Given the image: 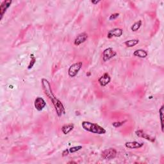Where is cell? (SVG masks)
I'll use <instances>...</instances> for the list:
<instances>
[{"mask_svg": "<svg viewBox=\"0 0 164 164\" xmlns=\"http://www.w3.org/2000/svg\"><path fill=\"white\" fill-rule=\"evenodd\" d=\"M41 83H42V87L45 95L50 99V100L52 102L53 106H54L56 115L59 117H62V116L65 112L64 106L62 102L58 98H56L55 94H53L51 84L48 80L46 78H42L41 80Z\"/></svg>", "mask_w": 164, "mask_h": 164, "instance_id": "obj_1", "label": "cell"}, {"mask_svg": "<svg viewBox=\"0 0 164 164\" xmlns=\"http://www.w3.org/2000/svg\"><path fill=\"white\" fill-rule=\"evenodd\" d=\"M81 126L85 131L94 134L103 135L106 133V130L96 123H93L89 121H83Z\"/></svg>", "mask_w": 164, "mask_h": 164, "instance_id": "obj_2", "label": "cell"}, {"mask_svg": "<svg viewBox=\"0 0 164 164\" xmlns=\"http://www.w3.org/2000/svg\"><path fill=\"white\" fill-rule=\"evenodd\" d=\"M82 65H83V64L81 62L72 64L68 69V75L71 78L75 77L80 71Z\"/></svg>", "mask_w": 164, "mask_h": 164, "instance_id": "obj_3", "label": "cell"}, {"mask_svg": "<svg viewBox=\"0 0 164 164\" xmlns=\"http://www.w3.org/2000/svg\"><path fill=\"white\" fill-rule=\"evenodd\" d=\"M117 150L114 148L106 149L102 151L101 157L105 160H112L116 157Z\"/></svg>", "mask_w": 164, "mask_h": 164, "instance_id": "obj_4", "label": "cell"}, {"mask_svg": "<svg viewBox=\"0 0 164 164\" xmlns=\"http://www.w3.org/2000/svg\"><path fill=\"white\" fill-rule=\"evenodd\" d=\"M117 55L116 51H115L112 48H108L105 49L102 53V60L105 62L113 59Z\"/></svg>", "mask_w": 164, "mask_h": 164, "instance_id": "obj_5", "label": "cell"}, {"mask_svg": "<svg viewBox=\"0 0 164 164\" xmlns=\"http://www.w3.org/2000/svg\"><path fill=\"white\" fill-rule=\"evenodd\" d=\"M34 106L35 109L37 110V111H42V110L46 107V102L44 101L42 97H37L35 100L34 101Z\"/></svg>", "mask_w": 164, "mask_h": 164, "instance_id": "obj_6", "label": "cell"}, {"mask_svg": "<svg viewBox=\"0 0 164 164\" xmlns=\"http://www.w3.org/2000/svg\"><path fill=\"white\" fill-rule=\"evenodd\" d=\"M123 34V30L121 28H113L108 32V39H112V37H120Z\"/></svg>", "mask_w": 164, "mask_h": 164, "instance_id": "obj_7", "label": "cell"}, {"mask_svg": "<svg viewBox=\"0 0 164 164\" xmlns=\"http://www.w3.org/2000/svg\"><path fill=\"white\" fill-rule=\"evenodd\" d=\"M110 81H111V77H110L108 73L105 72L98 79V83L102 87H105V86L110 83Z\"/></svg>", "mask_w": 164, "mask_h": 164, "instance_id": "obj_8", "label": "cell"}, {"mask_svg": "<svg viewBox=\"0 0 164 164\" xmlns=\"http://www.w3.org/2000/svg\"><path fill=\"white\" fill-rule=\"evenodd\" d=\"M88 37L89 36L87 34H86L85 32L81 33V34H79L76 37L75 41H74V44H75V46H80V44L84 43L87 40Z\"/></svg>", "mask_w": 164, "mask_h": 164, "instance_id": "obj_9", "label": "cell"}, {"mask_svg": "<svg viewBox=\"0 0 164 164\" xmlns=\"http://www.w3.org/2000/svg\"><path fill=\"white\" fill-rule=\"evenodd\" d=\"M135 134H136L137 136H138V137L143 138L146 139V140L149 141L151 142H155V137H151V135L146 133V132H144V131L142 130H137L136 132H135Z\"/></svg>", "mask_w": 164, "mask_h": 164, "instance_id": "obj_10", "label": "cell"}, {"mask_svg": "<svg viewBox=\"0 0 164 164\" xmlns=\"http://www.w3.org/2000/svg\"><path fill=\"white\" fill-rule=\"evenodd\" d=\"M144 146V143L137 141H131L125 143L126 147L128 149H139Z\"/></svg>", "mask_w": 164, "mask_h": 164, "instance_id": "obj_11", "label": "cell"}, {"mask_svg": "<svg viewBox=\"0 0 164 164\" xmlns=\"http://www.w3.org/2000/svg\"><path fill=\"white\" fill-rule=\"evenodd\" d=\"M11 0H7V1H3L0 6V14H1V19H2L4 14L5 13L7 10L10 7L12 4Z\"/></svg>", "mask_w": 164, "mask_h": 164, "instance_id": "obj_12", "label": "cell"}, {"mask_svg": "<svg viewBox=\"0 0 164 164\" xmlns=\"http://www.w3.org/2000/svg\"><path fill=\"white\" fill-rule=\"evenodd\" d=\"M147 55H148V53H147V52L146 51L144 50H141V49H140V50H135L133 52V55L135 56L138 57V58H141V59L146 58V57L147 56Z\"/></svg>", "mask_w": 164, "mask_h": 164, "instance_id": "obj_13", "label": "cell"}, {"mask_svg": "<svg viewBox=\"0 0 164 164\" xmlns=\"http://www.w3.org/2000/svg\"><path fill=\"white\" fill-rule=\"evenodd\" d=\"M74 127H75V126H74L73 124H65L62 127V132L64 135H67L73 130Z\"/></svg>", "mask_w": 164, "mask_h": 164, "instance_id": "obj_14", "label": "cell"}, {"mask_svg": "<svg viewBox=\"0 0 164 164\" xmlns=\"http://www.w3.org/2000/svg\"><path fill=\"white\" fill-rule=\"evenodd\" d=\"M139 43V40L138 39H132V40H129L124 42V44L128 48H132L135 46H136L137 44Z\"/></svg>", "mask_w": 164, "mask_h": 164, "instance_id": "obj_15", "label": "cell"}, {"mask_svg": "<svg viewBox=\"0 0 164 164\" xmlns=\"http://www.w3.org/2000/svg\"><path fill=\"white\" fill-rule=\"evenodd\" d=\"M142 20H138V21L135 22L133 25L131 26V30H132V31H137L138 30L140 29V28L142 26Z\"/></svg>", "mask_w": 164, "mask_h": 164, "instance_id": "obj_16", "label": "cell"}, {"mask_svg": "<svg viewBox=\"0 0 164 164\" xmlns=\"http://www.w3.org/2000/svg\"><path fill=\"white\" fill-rule=\"evenodd\" d=\"M30 59H31V60H30V62L29 65H28V69H32L36 62V58H35V56L34 55V54L30 55Z\"/></svg>", "mask_w": 164, "mask_h": 164, "instance_id": "obj_17", "label": "cell"}, {"mask_svg": "<svg viewBox=\"0 0 164 164\" xmlns=\"http://www.w3.org/2000/svg\"><path fill=\"white\" fill-rule=\"evenodd\" d=\"M82 149V146H74L71 147L70 149H69V153H76L77 151H78Z\"/></svg>", "mask_w": 164, "mask_h": 164, "instance_id": "obj_18", "label": "cell"}, {"mask_svg": "<svg viewBox=\"0 0 164 164\" xmlns=\"http://www.w3.org/2000/svg\"><path fill=\"white\" fill-rule=\"evenodd\" d=\"M159 114H160V121H161V126H162V131L163 132V105L161 106V108L159 110Z\"/></svg>", "mask_w": 164, "mask_h": 164, "instance_id": "obj_19", "label": "cell"}, {"mask_svg": "<svg viewBox=\"0 0 164 164\" xmlns=\"http://www.w3.org/2000/svg\"><path fill=\"white\" fill-rule=\"evenodd\" d=\"M126 121H121V122H114L112 123V126L114 127V128H119V127H121L123 124H124V122H126Z\"/></svg>", "mask_w": 164, "mask_h": 164, "instance_id": "obj_20", "label": "cell"}, {"mask_svg": "<svg viewBox=\"0 0 164 164\" xmlns=\"http://www.w3.org/2000/svg\"><path fill=\"white\" fill-rule=\"evenodd\" d=\"M119 13L113 14L109 17V20H113L116 19L119 17Z\"/></svg>", "mask_w": 164, "mask_h": 164, "instance_id": "obj_21", "label": "cell"}, {"mask_svg": "<svg viewBox=\"0 0 164 164\" xmlns=\"http://www.w3.org/2000/svg\"><path fill=\"white\" fill-rule=\"evenodd\" d=\"M69 153V149H65L63 152H62V157H66V156L68 155V154Z\"/></svg>", "mask_w": 164, "mask_h": 164, "instance_id": "obj_22", "label": "cell"}, {"mask_svg": "<svg viewBox=\"0 0 164 164\" xmlns=\"http://www.w3.org/2000/svg\"><path fill=\"white\" fill-rule=\"evenodd\" d=\"M100 2H101V1H97V0H96V1H91V3L94 5H96V4L99 3Z\"/></svg>", "mask_w": 164, "mask_h": 164, "instance_id": "obj_23", "label": "cell"}, {"mask_svg": "<svg viewBox=\"0 0 164 164\" xmlns=\"http://www.w3.org/2000/svg\"><path fill=\"white\" fill-rule=\"evenodd\" d=\"M68 163H75V164H76L77 163H76V162H73V161H71V162H68Z\"/></svg>", "mask_w": 164, "mask_h": 164, "instance_id": "obj_24", "label": "cell"}]
</instances>
